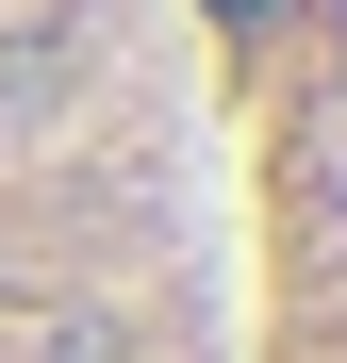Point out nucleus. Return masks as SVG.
<instances>
[{
    "label": "nucleus",
    "instance_id": "obj_1",
    "mask_svg": "<svg viewBox=\"0 0 347 363\" xmlns=\"http://www.w3.org/2000/svg\"><path fill=\"white\" fill-rule=\"evenodd\" d=\"M215 17H231V33H265V17H281V0H215Z\"/></svg>",
    "mask_w": 347,
    "mask_h": 363
}]
</instances>
